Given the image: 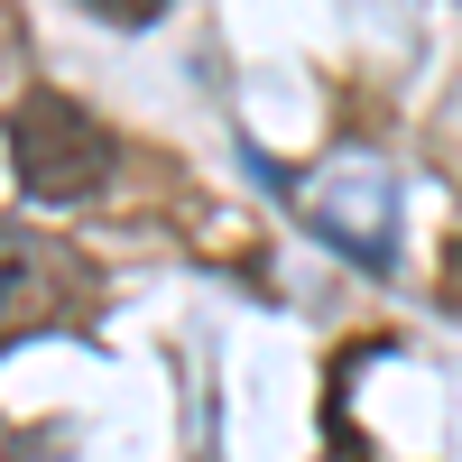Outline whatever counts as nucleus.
<instances>
[{
	"mask_svg": "<svg viewBox=\"0 0 462 462\" xmlns=\"http://www.w3.org/2000/svg\"><path fill=\"white\" fill-rule=\"evenodd\" d=\"M93 305V268L56 250V241H37V231H10L0 222V342H19V333H47V324H74Z\"/></svg>",
	"mask_w": 462,
	"mask_h": 462,
	"instance_id": "nucleus-2",
	"label": "nucleus"
},
{
	"mask_svg": "<svg viewBox=\"0 0 462 462\" xmlns=\"http://www.w3.org/2000/svg\"><path fill=\"white\" fill-rule=\"evenodd\" d=\"M444 278H453V287H462V241H453V250H444Z\"/></svg>",
	"mask_w": 462,
	"mask_h": 462,
	"instance_id": "nucleus-4",
	"label": "nucleus"
},
{
	"mask_svg": "<svg viewBox=\"0 0 462 462\" xmlns=\"http://www.w3.org/2000/svg\"><path fill=\"white\" fill-rule=\"evenodd\" d=\"M84 10L111 28H148V19H167V0H84Z\"/></svg>",
	"mask_w": 462,
	"mask_h": 462,
	"instance_id": "nucleus-3",
	"label": "nucleus"
},
{
	"mask_svg": "<svg viewBox=\"0 0 462 462\" xmlns=\"http://www.w3.org/2000/svg\"><path fill=\"white\" fill-rule=\"evenodd\" d=\"M111 167H121V139H111L74 93L28 84L10 102V176H19L28 204H93L111 185Z\"/></svg>",
	"mask_w": 462,
	"mask_h": 462,
	"instance_id": "nucleus-1",
	"label": "nucleus"
}]
</instances>
